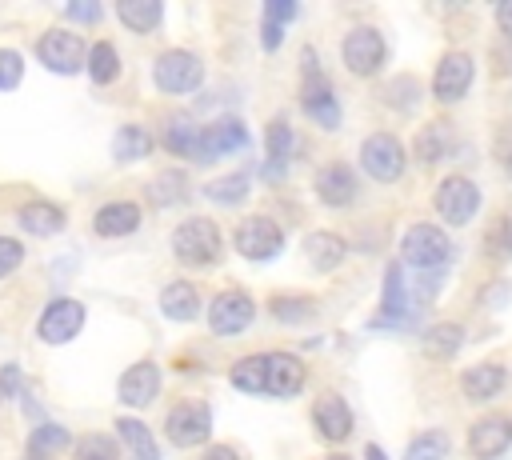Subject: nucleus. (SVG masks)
I'll return each instance as SVG.
<instances>
[{
	"instance_id": "nucleus-1",
	"label": "nucleus",
	"mask_w": 512,
	"mask_h": 460,
	"mask_svg": "<svg viewBox=\"0 0 512 460\" xmlns=\"http://www.w3.org/2000/svg\"><path fill=\"white\" fill-rule=\"evenodd\" d=\"M172 252L176 260L192 264V268H208L220 260L224 252V240H220V228L208 220V216H188L176 232H172Z\"/></svg>"
},
{
	"instance_id": "nucleus-2",
	"label": "nucleus",
	"mask_w": 512,
	"mask_h": 460,
	"mask_svg": "<svg viewBox=\"0 0 512 460\" xmlns=\"http://www.w3.org/2000/svg\"><path fill=\"white\" fill-rule=\"evenodd\" d=\"M300 104L304 112L320 124V128H336L340 124V104L332 96V84L328 76L312 64V52H304V84H300Z\"/></svg>"
},
{
	"instance_id": "nucleus-3",
	"label": "nucleus",
	"mask_w": 512,
	"mask_h": 460,
	"mask_svg": "<svg viewBox=\"0 0 512 460\" xmlns=\"http://www.w3.org/2000/svg\"><path fill=\"white\" fill-rule=\"evenodd\" d=\"M448 252H452V244H448V236H444V228H436V224H412L408 232H404V244H400V256L412 264V268H444L448 264Z\"/></svg>"
},
{
	"instance_id": "nucleus-4",
	"label": "nucleus",
	"mask_w": 512,
	"mask_h": 460,
	"mask_svg": "<svg viewBox=\"0 0 512 460\" xmlns=\"http://www.w3.org/2000/svg\"><path fill=\"white\" fill-rule=\"evenodd\" d=\"M152 80H156L160 92H192V88H200V80H204V64H200V56L172 48V52L156 56Z\"/></svg>"
},
{
	"instance_id": "nucleus-5",
	"label": "nucleus",
	"mask_w": 512,
	"mask_h": 460,
	"mask_svg": "<svg viewBox=\"0 0 512 460\" xmlns=\"http://www.w3.org/2000/svg\"><path fill=\"white\" fill-rule=\"evenodd\" d=\"M164 432H168V440L180 444V448L204 444L208 432H212V412H208V404H204V400H184V404H176V408L168 412V420H164Z\"/></svg>"
},
{
	"instance_id": "nucleus-6",
	"label": "nucleus",
	"mask_w": 512,
	"mask_h": 460,
	"mask_svg": "<svg viewBox=\"0 0 512 460\" xmlns=\"http://www.w3.org/2000/svg\"><path fill=\"white\" fill-rule=\"evenodd\" d=\"M284 248V232L268 216H248L236 224V252L248 260H272Z\"/></svg>"
},
{
	"instance_id": "nucleus-7",
	"label": "nucleus",
	"mask_w": 512,
	"mask_h": 460,
	"mask_svg": "<svg viewBox=\"0 0 512 460\" xmlns=\"http://www.w3.org/2000/svg\"><path fill=\"white\" fill-rule=\"evenodd\" d=\"M360 164H364V172H368L372 180L392 184V180L404 172V148H400L396 136L376 132V136H368V140L360 144Z\"/></svg>"
},
{
	"instance_id": "nucleus-8",
	"label": "nucleus",
	"mask_w": 512,
	"mask_h": 460,
	"mask_svg": "<svg viewBox=\"0 0 512 460\" xmlns=\"http://www.w3.org/2000/svg\"><path fill=\"white\" fill-rule=\"evenodd\" d=\"M476 208H480V188L472 180H464V176L440 180V188H436V212H440L444 224H468L476 216Z\"/></svg>"
},
{
	"instance_id": "nucleus-9",
	"label": "nucleus",
	"mask_w": 512,
	"mask_h": 460,
	"mask_svg": "<svg viewBox=\"0 0 512 460\" xmlns=\"http://www.w3.org/2000/svg\"><path fill=\"white\" fill-rule=\"evenodd\" d=\"M40 64H48L52 72H64V76H72L84 60H88V48H84V40L76 36V32H64V28H52V32H44L40 36Z\"/></svg>"
},
{
	"instance_id": "nucleus-10",
	"label": "nucleus",
	"mask_w": 512,
	"mask_h": 460,
	"mask_svg": "<svg viewBox=\"0 0 512 460\" xmlns=\"http://www.w3.org/2000/svg\"><path fill=\"white\" fill-rule=\"evenodd\" d=\"M252 320H256V304H252V296H244V292H220V296L208 304V328H212L216 336H236V332H244Z\"/></svg>"
},
{
	"instance_id": "nucleus-11",
	"label": "nucleus",
	"mask_w": 512,
	"mask_h": 460,
	"mask_svg": "<svg viewBox=\"0 0 512 460\" xmlns=\"http://www.w3.org/2000/svg\"><path fill=\"white\" fill-rule=\"evenodd\" d=\"M244 144H248V132H244L240 120H216V124L200 128V140L192 148V160L196 164H212V160H220V156H228V152H236Z\"/></svg>"
},
{
	"instance_id": "nucleus-12",
	"label": "nucleus",
	"mask_w": 512,
	"mask_h": 460,
	"mask_svg": "<svg viewBox=\"0 0 512 460\" xmlns=\"http://www.w3.org/2000/svg\"><path fill=\"white\" fill-rule=\"evenodd\" d=\"M344 64H348V72H356V76H372V72H380V64H384V36L376 32V28H352L348 36H344Z\"/></svg>"
},
{
	"instance_id": "nucleus-13",
	"label": "nucleus",
	"mask_w": 512,
	"mask_h": 460,
	"mask_svg": "<svg viewBox=\"0 0 512 460\" xmlns=\"http://www.w3.org/2000/svg\"><path fill=\"white\" fill-rule=\"evenodd\" d=\"M80 328H84V304H80V300H68V296L52 300V304L40 312V324H36L40 340H48V344H64V340H72Z\"/></svg>"
},
{
	"instance_id": "nucleus-14",
	"label": "nucleus",
	"mask_w": 512,
	"mask_h": 460,
	"mask_svg": "<svg viewBox=\"0 0 512 460\" xmlns=\"http://www.w3.org/2000/svg\"><path fill=\"white\" fill-rule=\"evenodd\" d=\"M472 84V56L468 52H444L440 64H436V76H432V92L436 100L444 104H456Z\"/></svg>"
},
{
	"instance_id": "nucleus-15",
	"label": "nucleus",
	"mask_w": 512,
	"mask_h": 460,
	"mask_svg": "<svg viewBox=\"0 0 512 460\" xmlns=\"http://www.w3.org/2000/svg\"><path fill=\"white\" fill-rule=\"evenodd\" d=\"M468 448L476 460H492L500 456L504 448H512V420L508 416H484L472 424L468 432Z\"/></svg>"
},
{
	"instance_id": "nucleus-16",
	"label": "nucleus",
	"mask_w": 512,
	"mask_h": 460,
	"mask_svg": "<svg viewBox=\"0 0 512 460\" xmlns=\"http://www.w3.org/2000/svg\"><path fill=\"white\" fill-rule=\"evenodd\" d=\"M156 392H160V368H156L152 360H140V364H132V368L120 376V400H124L128 408L152 404Z\"/></svg>"
},
{
	"instance_id": "nucleus-17",
	"label": "nucleus",
	"mask_w": 512,
	"mask_h": 460,
	"mask_svg": "<svg viewBox=\"0 0 512 460\" xmlns=\"http://www.w3.org/2000/svg\"><path fill=\"white\" fill-rule=\"evenodd\" d=\"M312 420H316V432L324 440H332V444L348 440V432H352V408L340 396H332V392L312 404Z\"/></svg>"
},
{
	"instance_id": "nucleus-18",
	"label": "nucleus",
	"mask_w": 512,
	"mask_h": 460,
	"mask_svg": "<svg viewBox=\"0 0 512 460\" xmlns=\"http://www.w3.org/2000/svg\"><path fill=\"white\" fill-rule=\"evenodd\" d=\"M316 196L328 204V208H344L356 200V176L348 164H328L316 172Z\"/></svg>"
},
{
	"instance_id": "nucleus-19",
	"label": "nucleus",
	"mask_w": 512,
	"mask_h": 460,
	"mask_svg": "<svg viewBox=\"0 0 512 460\" xmlns=\"http://www.w3.org/2000/svg\"><path fill=\"white\" fill-rule=\"evenodd\" d=\"M268 356V388L272 396H296L304 388V364L292 352H264Z\"/></svg>"
},
{
	"instance_id": "nucleus-20",
	"label": "nucleus",
	"mask_w": 512,
	"mask_h": 460,
	"mask_svg": "<svg viewBox=\"0 0 512 460\" xmlns=\"http://www.w3.org/2000/svg\"><path fill=\"white\" fill-rule=\"evenodd\" d=\"M92 228H96V236H128V232L140 228V204H132V200H112V204H104V208L96 212Z\"/></svg>"
},
{
	"instance_id": "nucleus-21",
	"label": "nucleus",
	"mask_w": 512,
	"mask_h": 460,
	"mask_svg": "<svg viewBox=\"0 0 512 460\" xmlns=\"http://www.w3.org/2000/svg\"><path fill=\"white\" fill-rule=\"evenodd\" d=\"M304 256H308V264H312L316 272H332V268L344 264L348 244H344L336 232H312V236L304 240Z\"/></svg>"
},
{
	"instance_id": "nucleus-22",
	"label": "nucleus",
	"mask_w": 512,
	"mask_h": 460,
	"mask_svg": "<svg viewBox=\"0 0 512 460\" xmlns=\"http://www.w3.org/2000/svg\"><path fill=\"white\" fill-rule=\"evenodd\" d=\"M160 312L168 316V320H196V312H200V296H196V288L188 284V280H172L164 292H160Z\"/></svg>"
},
{
	"instance_id": "nucleus-23",
	"label": "nucleus",
	"mask_w": 512,
	"mask_h": 460,
	"mask_svg": "<svg viewBox=\"0 0 512 460\" xmlns=\"http://www.w3.org/2000/svg\"><path fill=\"white\" fill-rule=\"evenodd\" d=\"M504 380H508V372L500 364H476L460 376V388H464L468 400H492L504 388Z\"/></svg>"
},
{
	"instance_id": "nucleus-24",
	"label": "nucleus",
	"mask_w": 512,
	"mask_h": 460,
	"mask_svg": "<svg viewBox=\"0 0 512 460\" xmlns=\"http://www.w3.org/2000/svg\"><path fill=\"white\" fill-rule=\"evenodd\" d=\"M20 228L32 232V236H52L64 228V208L48 204V200H32L20 208Z\"/></svg>"
},
{
	"instance_id": "nucleus-25",
	"label": "nucleus",
	"mask_w": 512,
	"mask_h": 460,
	"mask_svg": "<svg viewBox=\"0 0 512 460\" xmlns=\"http://www.w3.org/2000/svg\"><path fill=\"white\" fill-rule=\"evenodd\" d=\"M152 152V132L140 128V124H124L116 136H112V156L120 164H132V160H144Z\"/></svg>"
},
{
	"instance_id": "nucleus-26",
	"label": "nucleus",
	"mask_w": 512,
	"mask_h": 460,
	"mask_svg": "<svg viewBox=\"0 0 512 460\" xmlns=\"http://www.w3.org/2000/svg\"><path fill=\"white\" fill-rule=\"evenodd\" d=\"M116 16L132 28V32H152L164 20V4L160 0H120Z\"/></svg>"
},
{
	"instance_id": "nucleus-27",
	"label": "nucleus",
	"mask_w": 512,
	"mask_h": 460,
	"mask_svg": "<svg viewBox=\"0 0 512 460\" xmlns=\"http://www.w3.org/2000/svg\"><path fill=\"white\" fill-rule=\"evenodd\" d=\"M448 140H452V132H448L444 120L424 124L420 136H416V160H424V164H440V160L448 156Z\"/></svg>"
},
{
	"instance_id": "nucleus-28",
	"label": "nucleus",
	"mask_w": 512,
	"mask_h": 460,
	"mask_svg": "<svg viewBox=\"0 0 512 460\" xmlns=\"http://www.w3.org/2000/svg\"><path fill=\"white\" fill-rule=\"evenodd\" d=\"M116 428H120V436H124V444H128V452H132V460H160V448H156L152 432H148L136 416H120Z\"/></svg>"
},
{
	"instance_id": "nucleus-29",
	"label": "nucleus",
	"mask_w": 512,
	"mask_h": 460,
	"mask_svg": "<svg viewBox=\"0 0 512 460\" xmlns=\"http://www.w3.org/2000/svg\"><path fill=\"white\" fill-rule=\"evenodd\" d=\"M460 344H464V328H460V324H432V328L424 332V352L436 356V360L456 356Z\"/></svg>"
},
{
	"instance_id": "nucleus-30",
	"label": "nucleus",
	"mask_w": 512,
	"mask_h": 460,
	"mask_svg": "<svg viewBox=\"0 0 512 460\" xmlns=\"http://www.w3.org/2000/svg\"><path fill=\"white\" fill-rule=\"evenodd\" d=\"M404 308H408L404 272H400V264H388V272H384V304H380V320H396V316H404Z\"/></svg>"
},
{
	"instance_id": "nucleus-31",
	"label": "nucleus",
	"mask_w": 512,
	"mask_h": 460,
	"mask_svg": "<svg viewBox=\"0 0 512 460\" xmlns=\"http://www.w3.org/2000/svg\"><path fill=\"white\" fill-rule=\"evenodd\" d=\"M232 384L240 392H264L268 388V356H244L232 364Z\"/></svg>"
},
{
	"instance_id": "nucleus-32",
	"label": "nucleus",
	"mask_w": 512,
	"mask_h": 460,
	"mask_svg": "<svg viewBox=\"0 0 512 460\" xmlns=\"http://www.w3.org/2000/svg\"><path fill=\"white\" fill-rule=\"evenodd\" d=\"M88 76L96 84H112L120 76V56H116V48L108 40H100V44L88 48Z\"/></svg>"
},
{
	"instance_id": "nucleus-33",
	"label": "nucleus",
	"mask_w": 512,
	"mask_h": 460,
	"mask_svg": "<svg viewBox=\"0 0 512 460\" xmlns=\"http://www.w3.org/2000/svg\"><path fill=\"white\" fill-rule=\"evenodd\" d=\"M72 444V436H68V428H60V424H40V428H32V436H28V456H40V460H48L52 452H64Z\"/></svg>"
},
{
	"instance_id": "nucleus-34",
	"label": "nucleus",
	"mask_w": 512,
	"mask_h": 460,
	"mask_svg": "<svg viewBox=\"0 0 512 460\" xmlns=\"http://www.w3.org/2000/svg\"><path fill=\"white\" fill-rule=\"evenodd\" d=\"M196 140H200V128H196L188 116H172V120H168V128H164V148H168V152L192 156Z\"/></svg>"
},
{
	"instance_id": "nucleus-35",
	"label": "nucleus",
	"mask_w": 512,
	"mask_h": 460,
	"mask_svg": "<svg viewBox=\"0 0 512 460\" xmlns=\"http://www.w3.org/2000/svg\"><path fill=\"white\" fill-rule=\"evenodd\" d=\"M184 192H188V180H184V172H160V176L148 184V200H152L156 208L180 204V200H184Z\"/></svg>"
},
{
	"instance_id": "nucleus-36",
	"label": "nucleus",
	"mask_w": 512,
	"mask_h": 460,
	"mask_svg": "<svg viewBox=\"0 0 512 460\" xmlns=\"http://www.w3.org/2000/svg\"><path fill=\"white\" fill-rule=\"evenodd\" d=\"M72 456H76V460H120V448H116L112 436H104V432H88V436L76 440Z\"/></svg>"
},
{
	"instance_id": "nucleus-37",
	"label": "nucleus",
	"mask_w": 512,
	"mask_h": 460,
	"mask_svg": "<svg viewBox=\"0 0 512 460\" xmlns=\"http://www.w3.org/2000/svg\"><path fill=\"white\" fill-rule=\"evenodd\" d=\"M204 192H208V200H212V204H224V208H232V204H240V200L248 196V176H244V172H236V176L212 180Z\"/></svg>"
},
{
	"instance_id": "nucleus-38",
	"label": "nucleus",
	"mask_w": 512,
	"mask_h": 460,
	"mask_svg": "<svg viewBox=\"0 0 512 460\" xmlns=\"http://www.w3.org/2000/svg\"><path fill=\"white\" fill-rule=\"evenodd\" d=\"M264 144H268V156L284 168V164H288V156H292V148H296V132H292L284 120H272V124H268V132H264Z\"/></svg>"
},
{
	"instance_id": "nucleus-39",
	"label": "nucleus",
	"mask_w": 512,
	"mask_h": 460,
	"mask_svg": "<svg viewBox=\"0 0 512 460\" xmlns=\"http://www.w3.org/2000/svg\"><path fill=\"white\" fill-rule=\"evenodd\" d=\"M444 456H448V436L444 432H420L404 452V460H444Z\"/></svg>"
},
{
	"instance_id": "nucleus-40",
	"label": "nucleus",
	"mask_w": 512,
	"mask_h": 460,
	"mask_svg": "<svg viewBox=\"0 0 512 460\" xmlns=\"http://www.w3.org/2000/svg\"><path fill=\"white\" fill-rule=\"evenodd\" d=\"M268 308H272V316L284 320V324H300V320H308V316L316 312V304L304 300V296H276Z\"/></svg>"
},
{
	"instance_id": "nucleus-41",
	"label": "nucleus",
	"mask_w": 512,
	"mask_h": 460,
	"mask_svg": "<svg viewBox=\"0 0 512 460\" xmlns=\"http://www.w3.org/2000/svg\"><path fill=\"white\" fill-rule=\"evenodd\" d=\"M20 76H24V60H20V52L0 48V92H12V88L20 84Z\"/></svg>"
},
{
	"instance_id": "nucleus-42",
	"label": "nucleus",
	"mask_w": 512,
	"mask_h": 460,
	"mask_svg": "<svg viewBox=\"0 0 512 460\" xmlns=\"http://www.w3.org/2000/svg\"><path fill=\"white\" fill-rule=\"evenodd\" d=\"M508 252H512V220H496V228L488 232V256L508 260Z\"/></svg>"
},
{
	"instance_id": "nucleus-43",
	"label": "nucleus",
	"mask_w": 512,
	"mask_h": 460,
	"mask_svg": "<svg viewBox=\"0 0 512 460\" xmlns=\"http://www.w3.org/2000/svg\"><path fill=\"white\" fill-rule=\"evenodd\" d=\"M20 264H24V244L12 236H0V280L12 276Z\"/></svg>"
},
{
	"instance_id": "nucleus-44",
	"label": "nucleus",
	"mask_w": 512,
	"mask_h": 460,
	"mask_svg": "<svg viewBox=\"0 0 512 460\" xmlns=\"http://www.w3.org/2000/svg\"><path fill=\"white\" fill-rule=\"evenodd\" d=\"M296 16V4L292 0H272V4H264V20L268 24H288Z\"/></svg>"
},
{
	"instance_id": "nucleus-45",
	"label": "nucleus",
	"mask_w": 512,
	"mask_h": 460,
	"mask_svg": "<svg viewBox=\"0 0 512 460\" xmlns=\"http://www.w3.org/2000/svg\"><path fill=\"white\" fill-rule=\"evenodd\" d=\"M64 16H68V20H88V24H92V20H100V4H68Z\"/></svg>"
},
{
	"instance_id": "nucleus-46",
	"label": "nucleus",
	"mask_w": 512,
	"mask_h": 460,
	"mask_svg": "<svg viewBox=\"0 0 512 460\" xmlns=\"http://www.w3.org/2000/svg\"><path fill=\"white\" fill-rule=\"evenodd\" d=\"M496 156L504 160V168H512V124L500 128V140H496Z\"/></svg>"
},
{
	"instance_id": "nucleus-47",
	"label": "nucleus",
	"mask_w": 512,
	"mask_h": 460,
	"mask_svg": "<svg viewBox=\"0 0 512 460\" xmlns=\"http://www.w3.org/2000/svg\"><path fill=\"white\" fill-rule=\"evenodd\" d=\"M260 32H264L260 40H264V48H268V52H272V48H280V36H284V28H280V24H268V20H264V28H260Z\"/></svg>"
},
{
	"instance_id": "nucleus-48",
	"label": "nucleus",
	"mask_w": 512,
	"mask_h": 460,
	"mask_svg": "<svg viewBox=\"0 0 512 460\" xmlns=\"http://www.w3.org/2000/svg\"><path fill=\"white\" fill-rule=\"evenodd\" d=\"M496 24H500L504 36H512V0H504V4L496 8Z\"/></svg>"
},
{
	"instance_id": "nucleus-49",
	"label": "nucleus",
	"mask_w": 512,
	"mask_h": 460,
	"mask_svg": "<svg viewBox=\"0 0 512 460\" xmlns=\"http://www.w3.org/2000/svg\"><path fill=\"white\" fill-rule=\"evenodd\" d=\"M200 460H240V456H236V452H232L228 444H216V448H208V452H204Z\"/></svg>"
},
{
	"instance_id": "nucleus-50",
	"label": "nucleus",
	"mask_w": 512,
	"mask_h": 460,
	"mask_svg": "<svg viewBox=\"0 0 512 460\" xmlns=\"http://www.w3.org/2000/svg\"><path fill=\"white\" fill-rule=\"evenodd\" d=\"M364 460H388V456H384V452H380L376 444H368V452H364Z\"/></svg>"
},
{
	"instance_id": "nucleus-51",
	"label": "nucleus",
	"mask_w": 512,
	"mask_h": 460,
	"mask_svg": "<svg viewBox=\"0 0 512 460\" xmlns=\"http://www.w3.org/2000/svg\"><path fill=\"white\" fill-rule=\"evenodd\" d=\"M328 460H348V456H340V452H336V456H328Z\"/></svg>"
},
{
	"instance_id": "nucleus-52",
	"label": "nucleus",
	"mask_w": 512,
	"mask_h": 460,
	"mask_svg": "<svg viewBox=\"0 0 512 460\" xmlns=\"http://www.w3.org/2000/svg\"><path fill=\"white\" fill-rule=\"evenodd\" d=\"M24 460H40V456H24Z\"/></svg>"
},
{
	"instance_id": "nucleus-53",
	"label": "nucleus",
	"mask_w": 512,
	"mask_h": 460,
	"mask_svg": "<svg viewBox=\"0 0 512 460\" xmlns=\"http://www.w3.org/2000/svg\"><path fill=\"white\" fill-rule=\"evenodd\" d=\"M0 400H4V384H0Z\"/></svg>"
}]
</instances>
